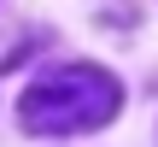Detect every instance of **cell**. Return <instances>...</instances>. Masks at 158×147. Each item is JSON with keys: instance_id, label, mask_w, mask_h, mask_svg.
Wrapping results in <instances>:
<instances>
[{"instance_id": "1", "label": "cell", "mask_w": 158, "mask_h": 147, "mask_svg": "<svg viewBox=\"0 0 158 147\" xmlns=\"http://www.w3.org/2000/svg\"><path fill=\"white\" fill-rule=\"evenodd\" d=\"M123 106V88L111 71L100 65H59L47 77H35L18 100V124L35 130V136H82V130H100L111 124Z\"/></svg>"}]
</instances>
